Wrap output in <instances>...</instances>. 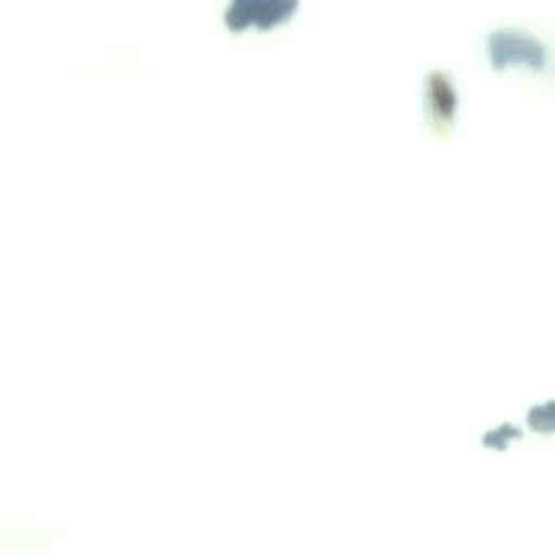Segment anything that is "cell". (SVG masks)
Returning a JSON list of instances; mask_svg holds the SVG:
<instances>
[{
	"mask_svg": "<svg viewBox=\"0 0 555 556\" xmlns=\"http://www.w3.org/2000/svg\"><path fill=\"white\" fill-rule=\"evenodd\" d=\"M295 9L297 0H234L227 23L231 29H243L253 23L269 28L292 15Z\"/></svg>",
	"mask_w": 555,
	"mask_h": 556,
	"instance_id": "1",
	"label": "cell"
},
{
	"mask_svg": "<svg viewBox=\"0 0 555 556\" xmlns=\"http://www.w3.org/2000/svg\"><path fill=\"white\" fill-rule=\"evenodd\" d=\"M491 58L494 67L501 68L514 62H525L540 68L544 64V51L537 41L518 33H497L491 38Z\"/></svg>",
	"mask_w": 555,
	"mask_h": 556,
	"instance_id": "2",
	"label": "cell"
}]
</instances>
